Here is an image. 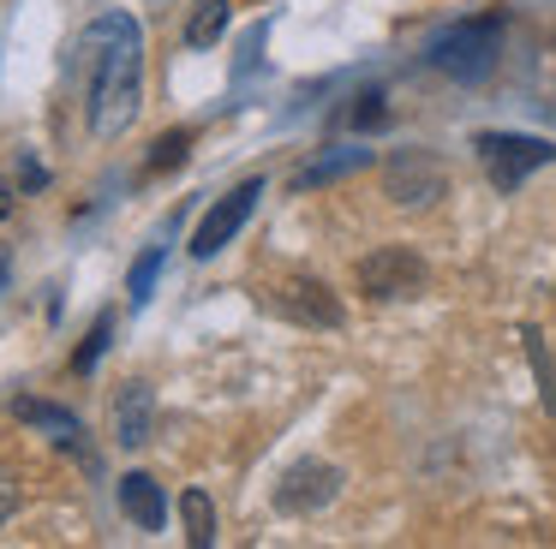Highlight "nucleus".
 I'll return each mask as SVG.
<instances>
[{
    "label": "nucleus",
    "instance_id": "1",
    "mask_svg": "<svg viewBox=\"0 0 556 549\" xmlns=\"http://www.w3.org/2000/svg\"><path fill=\"white\" fill-rule=\"evenodd\" d=\"M78 72H85V102H90V131L102 143L121 138L138 119L144 102V30L126 12L97 18L78 36Z\"/></svg>",
    "mask_w": 556,
    "mask_h": 549
},
{
    "label": "nucleus",
    "instance_id": "2",
    "mask_svg": "<svg viewBox=\"0 0 556 549\" xmlns=\"http://www.w3.org/2000/svg\"><path fill=\"white\" fill-rule=\"evenodd\" d=\"M496 54H503V12L448 24V30H437L431 48H425V60L455 84H484L496 72Z\"/></svg>",
    "mask_w": 556,
    "mask_h": 549
},
{
    "label": "nucleus",
    "instance_id": "3",
    "mask_svg": "<svg viewBox=\"0 0 556 549\" xmlns=\"http://www.w3.org/2000/svg\"><path fill=\"white\" fill-rule=\"evenodd\" d=\"M479 162L491 174L496 191H515L527 174L556 162V143L551 138H532V131H479Z\"/></svg>",
    "mask_w": 556,
    "mask_h": 549
},
{
    "label": "nucleus",
    "instance_id": "4",
    "mask_svg": "<svg viewBox=\"0 0 556 549\" xmlns=\"http://www.w3.org/2000/svg\"><path fill=\"white\" fill-rule=\"evenodd\" d=\"M448 186V167L437 162L431 150H395L383 162V197L401 203V209H425V203H437Z\"/></svg>",
    "mask_w": 556,
    "mask_h": 549
},
{
    "label": "nucleus",
    "instance_id": "5",
    "mask_svg": "<svg viewBox=\"0 0 556 549\" xmlns=\"http://www.w3.org/2000/svg\"><path fill=\"white\" fill-rule=\"evenodd\" d=\"M264 305L305 322V329H341V298L317 274H281L276 286H264Z\"/></svg>",
    "mask_w": 556,
    "mask_h": 549
},
{
    "label": "nucleus",
    "instance_id": "6",
    "mask_svg": "<svg viewBox=\"0 0 556 549\" xmlns=\"http://www.w3.org/2000/svg\"><path fill=\"white\" fill-rule=\"evenodd\" d=\"M425 281H431V269H425V257L413 245H383L359 263V286L371 298H413L425 293Z\"/></svg>",
    "mask_w": 556,
    "mask_h": 549
},
{
    "label": "nucleus",
    "instance_id": "7",
    "mask_svg": "<svg viewBox=\"0 0 556 549\" xmlns=\"http://www.w3.org/2000/svg\"><path fill=\"white\" fill-rule=\"evenodd\" d=\"M336 496H341V465H329V460H300V465H288L281 484H276V508L293 513V520L329 508Z\"/></svg>",
    "mask_w": 556,
    "mask_h": 549
},
{
    "label": "nucleus",
    "instance_id": "8",
    "mask_svg": "<svg viewBox=\"0 0 556 549\" xmlns=\"http://www.w3.org/2000/svg\"><path fill=\"white\" fill-rule=\"evenodd\" d=\"M257 197H264V179H245V186H233L222 203H210V215L198 221V233H192V257H216V251L252 221Z\"/></svg>",
    "mask_w": 556,
    "mask_h": 549
},
{
    "label": "nucleus",
    "instance_id": "9",
    "mask_svg": "<svg viewBox=\"0 0 556 549\" xmlns=\"http://www.w3.org/2000/svg\"><path fill=\"white\" fill-rule=\"evenodd\" d=\"M150 430H156V394H150V382H126L121 400H114V442L144 448Z\"/></svg>",
    "mask_w": 556,
    "mask_h": 549
},
{
    "label": "nucleus",
    "instance_id": "10",
    "mask_svg": "<svg viewBox=\"0 0 556 549\" xmlns=\"http://www.w3.org/2000/svg\"><path fill=\"white\" fill-rule=\"evenodd\" d=\"M121 508H126V520H132L138 532H162V520H168V496H162V484L150 472H126L121 477Z\"/></svg>",
    "mask_w": 556,
    "mask_h": 549
},
{
    "label": "nucleus",
    "instance_id": "11",
    "mask_svg": "<svg viewBox=\"0 0 556 549\" xmlns=\"http://www.w3.org/2000/svg\"><path fill=\"white\" fill-rule=\"evenodd\" d=\"M365 162H371L365 143H341V150L317 155L312 167H300V174H293V191H312V186H329V179H341V174H359Z\"/></svg>",
    "mask_w": 556,
    "mask_h": 549
},
{
    "label": "nucleus",
    "instance_id": "12",
    "mask_svg": "<svg viewBox=\"0 0 556 549\" xmlns=\"http://www.w3.org/2000/svg\"><path fill=\"white\" fill-rule=\"evenodd\" d=\"M13 418H25V424H37V430H49L54 442H61V448H73L78 436H85V424H78L73 412H66V406H49V400H13Z\"/></svg>",
    "mask_w": 556,
    "mask_h": 549
},
{
    "label": "nucleus",
    "instance_id": "13",
    "mask_svg": "<svg viewBox=\"0 0 556 549\" xmlns=\"http://www.w3.org/2000/svg\"><path fill=\"white\" fill-rule=\"evenodd\" d=\"M180 513H186V544H192V549H210V544H216V508H210L204 489H186V496H180Z\"/></svg>",
    "mask_w": 556,
    "mask_h": 549
},
{
    "label": "nucleus",
    "instance_id": "14",
    "mask_svg": "<svg viewBox=\"0 0 556 549\" xmlns=\"http://www.w3.org/2000/svg\"><path fill=\"white\" fill-rule=\"evenodd\" d=\"M222 30H228V0H198L192 18H186V42L210 48V42H222Z\"/></svg>",
    "mask_w": 556,
    "mask_h": 549
},
{
    "label": "nucleus",
    "instance_id": "15",
    "mask_svg": "<svg viewBox=\"0 0 556 549\" xmlns=\"http://www.w3.org/2000/svg\"><path fill=\"white\" fill-rule=\"evenodd\" d=\"M109 341H114V310H102V317L90 322L85 346H78V353H73V370H78V376H90V370H97V358L109 353Z\"/></svg>",
    "mask_w": 556,
    "mask_h": 549
},
{
    "label": "nucleus",
    "instance_id": "16",
    "mask_svg": "<svg viewBox=\"0 0 556 549\" xmlns=\"http://www.w3.org/2000/svg\"><path fill=\"white\" fill-rule=\"evenodd\" d=\"M186 150H192V131H162L144 167H150V174H168V167H180V162H186Z\"/></svg>",
    "mask_w": 556,
    "mask_h": 549
},
{
    "label": "nucleus",
    "instance_id": "17",
    "mask_svg": "<svg viewBox=\"0 0 556 549\" xmlns=\"http://www.w3.org/2000/svg\"><path fill=\"white\" fill-rule=\"evenodd\" d=\"M156 274H162V245H150L144 257L132 263V274H126V293H132V305H144V298H150V286H156Z\"/></svg>",
    "mask_w": 556,
    "mask_h": 549
},
{
    "label": "nucleus",
    "instance_id": "18",
    "mask_svg": "<svg viewBox=\"0 0 556 549\" xmlns=\"http://www.w3.org/2000/svg\"><path fill=\"white\" fill-rule=\"evenodd\" d=\"M383 119H389V107H383V90H365L359 95V107H353V126H383Z\"/></svg>",
    "mask_w": 556,
    "mask_h": 549
},
{
    "label": "nucleus",
    "instance_id": "19",
    "mask_svg": "<svg viewBox=\"0 0 556 549\" xmlns=\"http://www.w3.org/2000/svg\"><path fill=\"white\" fill-rule=\"evenodd\" d=\"M13 513H18V477L7 472V465H0V525L13 520Z\"/></svg>",
    "mask_w": 556,
    "mask_h": 549
},
{
    "label": "nucleus",
    "instance_id": "20",
    "mask_svg": "<svg viewBox=\"0 0 556 549\" xmlns=\"http://www.w3.org/2000/svg\"><path fill=\"white\" fill-rule=\"evenodd\" d=\"M7 215H13V186L0 179V221H7Z\"/></svg>",
    "mask_w": 556,
    "mask_h": 549
}]
</instances>
